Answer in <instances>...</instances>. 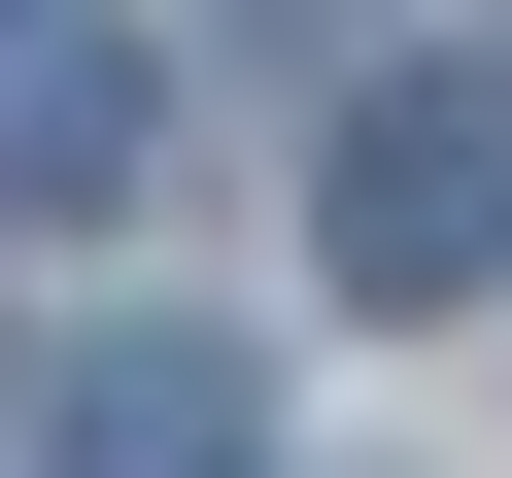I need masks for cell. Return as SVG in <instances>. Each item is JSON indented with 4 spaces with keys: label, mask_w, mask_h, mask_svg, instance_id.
<instances>
[{
    "label": "cell",
    "mask_w": 512,
    "mask_h": 478,
    "mask_svg": "<svg viewBox=\"0 0 512 478\" xmlns=\"http://www.w3.org/2000/svg\"><path fill=\"white\" fill-rule=\"evenodd\" d=\"M308 274H342V308H478V274H512V69H376V103L308 137Z\"/></svg>",
    "instance_id": "6da1fadb"
},
{
    "label": "cell",
    "mask_w": 512,
    "mask_h": 478,
    "mask_svg": "<svg viewBox=\"0 0 512 478\" xmlns=\"http://www.w3.org/2000/svg\"><path fill=\"white\" fill-rule=\"evenodd\" d=\"M0 35H35V0H0Z\"/></svg>",
    "instance_id": "3957f363"
},
{
    "label": "cell",
    "mask_w": 512,
    "mask_h": 478,
    "mask_svg": "<svg viewBox=\"0 0 512 478\" xmlns=\"http://www.w3.org/2000/svg\"><path fill=\"white\" fill-rule=\"evenodd\" d=\"M69 478H239V342H103L69 376Z\"/></svg>",
    "instance_id": "7a4b0ae2"
}]
</instances>
